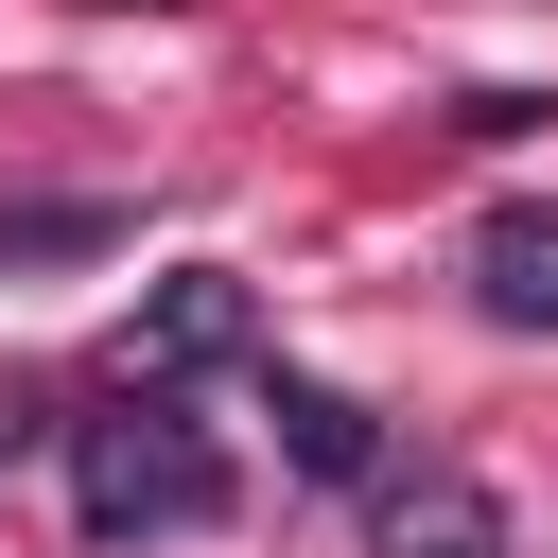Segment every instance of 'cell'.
Instances as JSON below:
<instances>
[{
	"label": "cell",
	"mask_w": 558,
	"mask_h": 558,
	"mask_svg": "<svg viewBox=\"0 0 558 558\" xmlns=\"http://www.w3.org/2000/svg\"><path fill=\"white\" fill-rule=\"evenodd\" d=\"M70 506H87V541H209L227 523V453L157 384H122L105 418H70Z\"/></svg>",
	"instance_id": "1"
},
{
	"label": "cell",
	"mask_w": 558,
	"mask_h": 558,
	"mask_svg": "<svg viewBox=\"0 0 558 558\" xmlns=\"http://www.w3.org/2000/svg\"><path fill=\"white\" fill-rule=\"evenodd\" d=\"M227 349H262V296H244L227 262H174V279L140 296V384H174V366H227Z\"/></svg>",
	"instance_id": "2"
},
{
	"label": "cell",
	"mask_w": 558,
	"mask_h": 558,
	"mask_svg": "<svg viewBox=\"0 0 558 558\" xmlns=\"http://www.w3.org/2000/svg\"><path fill=\"white\" fill-rule=\"evenodd\" d=\"M471 296H488V331H558V209L541 192L471 227Z\"/></svg>",
	"instance_id": "3"
},
{
	"label": "cell",
	"mask_w": 558,
	"mask_h": 558,
	"mask_svg": "<svg viewBox=\"0 0 558 558\" xmlns=\"http://www.w3.org/2000/svg\"><path fill=\"white\" fill-rule=\"evenodd\" d=\"M262 418H279V453H296L314 488L384 471V436H366V401H349V384H296V366H279V384H262Z\"/></svg>",
	"instance_id": "4"
},
{
	"label": "cell",
	"mask_w": 558,
	"mask_h": 558,
	"mask_svg": "<svg viewBox=\"0 0 558 558\" xmlns=\"http://www.w3.org/2000/svg\"><path fill=\"white\" fill-rule=\"evenodd\" d=\"M122 244V209L105 192H17L0 209V279H52V262H105Z\"/></svg>",
	"instance_id": "5"
},
{
	"label": "cell",
	"mask_w": 558,
	"mask_h": 558,
	"mask_svg": "<svg viewBox=\"0 0 558 558\" xmlns=\"http://www.w3.org/2000/svg\"><path fill=\"white\" fill-rule=\"evenodd\" d=\"M384 558H506V523H488V488H453V471H418V488L384 506Z\"/></svg>",
	"instance_id": "6"
},
{
	"label": "cell",
	"mask_w": 558,
	"mask_h": 558,
	"mask_svg": "<svg viewBox=\"0 0 558 558\" xmlns=\"http://www.w3.org/2000/svg\"><path fill=\"white\" fill-rule=\"evenodd\" d=\"M105 17H174V0H105Z\"/></svg>",
	"instance_id": "7"
}]
</instances>
